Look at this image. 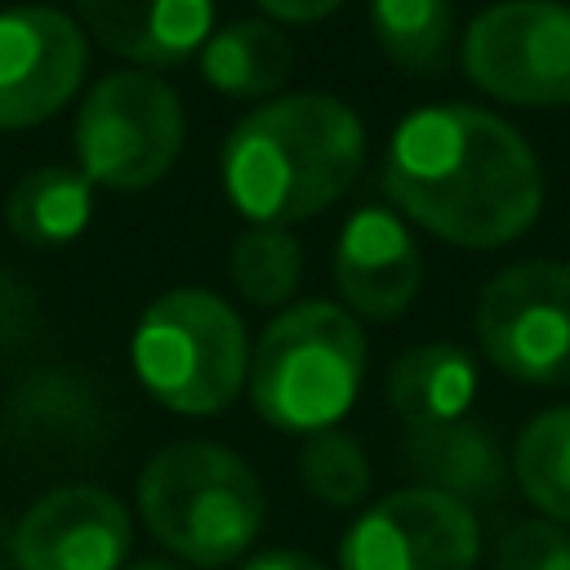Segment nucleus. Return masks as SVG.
<instances>
[{
    "mask_svg": "<svg viewBox=\"0 0 570 570\" xmlns=\"http://www.w3.org/2000/svg\"><path fill=\"white\" fill-rule=\"evenodd\" d=\"M134 570H187L183 561H142V566H134Z\"/></svg>",
    "mask_w": 570,
    "mask_h": 570,
    "instance_id": "393cba45",
    "label": "nucleus"
},
{
    "mask_svg": "<svg viewBox=\"0 0 570 570\" xmlns=\"http://www.w3.org/2000/svg\"><path fill=\"white\" fill-rule=\"evenodd\" d=\"M298 476L307 494H316L330 508H352L370 490L365 450L343 432H316L298 454Z\"/></svg>",
    "mask_w": 570,
    "mask_h": 570,
    "instance_id": "412c9836",
    "label": "nucleus"
},
{
    "mask_svg": "<svg viewBox=\"0 0 570 570\" xmlns=\"http://www.w3.org/2000/svg\"><path fill=\"white\" fill-rule=\"evenodd\" d=\"M334 276L343 298L370 316V321H392L396 312L410 307L419 294L423 258L405 223L387 209H361L347 218L334 254Z\"/></svg>",
    "mask_w": 570,
    "mask_h": 570,
    "instance_id": "f8f14e48",
    "label": "nucleus"
},
{
    "mask_svg": "<svg viewBox=\"0 0 570 570\" xmlns=\"http://www.w3.org/2000/svg\"><path fill=\"white\" fill-rule=\"evenodd\" d=\"M85 36L49 4L0 13V129H22L53 116L80 85Z\"/></svg>",
    "mask_w": 570,
    "mask_h": 570,
    "instance_id": "9d476101",
    "label": "nucleus"
},
{
    "mask_svg": "<svg viewBox=\"0 0 570 570\" xmlns=\"http://www.w3.org/2000/svg\"><path fill=\"white\" fill-rule=\"evenodd\" d=\"M499 570H570V534L557 521H517L503 530Z\"/></svg>",
    "mask_w": 570,
    "mask_h": 570,
    "instance_id": "4be33fe9",
    "label": "nucleus"
},
{
    "mask_svg": "<svg viewBox=\"0 0 570 570\" xmlns=\"http://www.w3.org/2000/svg\"><path fill=\"white\" fill-rule=\"evenodd\" d=\"M138 512L178 561L227 566L258 539L267 499L254 468L227 445L178 441L142 468Z\"/></svg>",
    "mask_w": 570,
    "mask_h": 570,
    "instance_id": "7ed1b4c3",
    "label": "nucleus"
},
{
    "mask_svg": "<svg viewBox=\"0 0 570 570\" xmlns=\"http://www.w3.org/2000/svg\"><path fill=\"white\" fill-rule=\"evenodd\" d=\"M387 196L423 227L459 245H503L543 200L530 142L494 111L441 102L405 116L387 142Z\"/></svg>",
    "mask_w": 570,
    "mask_h": 570,
    "instance_id": "f257e3e1",
    "label": "nucleus"
},
{
    "mask_svg": "<svg viewBox=\"0 0 570 570\" xmlns=\"http://www.w3.org/2000/svg\"><path fill=\"white\" fill-rule=\"evenodd\" d=\"M178 147H183V102L151 71L102 76L76 116V151L85 178L107 187L156 183L178 160Z\"/></svg>",
    "mask_w": 570,
    "mask_h": 570,
    "instance_id": "423d86ee",
    "label": "nucleus"
},
{
    "mask_svg": "<svg viewBox=\"0 0 570 570\" xmlns=\"http://www.w3.org/2000/svg\"><path fill=\"white\" fill-rule=\"evenodd\" d=\"M370 22L383 53L419 76H432L450 58L454 4L450 0H370Z\"/></svg>",
    "mask_w": 570,
    "mask_h": 570,
    "instance_id": "a211bd4d",
    "label": "nucleus"
},
{
    "mask_svg": "<svg viewBox=\"0 0 570 570\" xmlns=\"http://www.w3.org/2000/svg\"><path fill=\"white\" fill-rule=\"evenodd\" d=\"M485 356L525 383H570V263L525 258L490 276L476 298Z\"/></svg>",
    "mask_w": 570,
    "mask_h": 570,
    "instance_id": "0eeeda50",
    "label": "nucleus"
},
{
    "mask_svg": "<svg viewBox=\"0 0 570 570\" xmlns=\"http://www.w3.org/2000/svg\"><path fill=\"white\" fill-rule=\"evenodd\" d=\"M76 4L89 31L107 49L151 67L183 62L191 49L209 40L214 27V0H76Z\"/></svg>",
    "mask_w": 570,
    "mask_h": 570,
    "instance_id": "ddd939ff",
    "label": "nucleus"
},
{
    "mask_svg": "<svg viewBox=\"0 0 570 570\" xmlns=\"http://www.w3.org/2000/svg\"><path fill=\"white\" fill-rule=\"evenodd\" d=\"M129 512L98 485H58L36 499L13 530L18 570H120L129 557Z\"/></svg>",
    "mask_w": 570,
    "mask_h": 570,
    "instance_id": "9b49d317",
    "label": "nucleus"
},
{
    "mask_svg": "<svg viewBox=\"0 0 570 570\" xmlns=\"http://www.w3.org/2000/svg\"><path fill=\"white\" fill-rule=\"evenodd\" d=\"M294 49L281 27L263 18H240L227 22L205 40V80L227 89V94H267L289 76Z\"/></svg>",
    "mask_w": 570,
    "mask_h": 570,
    "instance_id": "dca6fc26",
    "label": "nucleus"
},
{
    "mask_svg": "<svg viewBox=\"0 0 570 570\" xmlns=\"http://www.w3.org/2000/svg\"><path fill=\"white\" fill-rule=\"evenodd\" d=\"M481 530L459 499L410 485L379 499L343 534V570H472Z\"/></svg>",
    "mask_w": 570,
    "mask_h": 570,
    "instance_id": "1a4fd4ad",
    "label": "nucleus"
},
{
    "mask_svg": "<svg viewBox=\"0 0 570 570\" xmlns=\"http://www.w3.org/2000/svg\"><path fill=\"white\" fill-rule=\"evenodd\" d=\"M476 396V365L454 343L410 347L387 374V401L405 428H436L463 419Z\"/></svg>",
    "mask_w": 570,
    "mask_h": 570,
    "instance_id": "2eb2a0df",
    "label": "nucleus"
},
{
    "mask_svg": "<svg viewBox=\"0 0 570 570\" xmlns=\"http://www.w3.org/2000/svg\"><path fill=\"white\" fill-rule=\"evenodd\" d=\"M463 67L508 102H570V4L494 0L468 22Z\"/></svg>",
    "mask_w": 570,
    "mask_h": 570,
    "instance_id": "6e6552de",
    "label": "nucleus"
},
{
    "mask_svg": "<svg viewBox=\"0 0 570 570\" xmlns=\"http://www.w3.org/2000/svg\"><path fill=\"white\" fill-rule=\"evenodd\" d=\"M267 13H276V18H285V22H312V18H321V13H330V9H338L343 0H258Z\"/></svg>",
    "mask_w": 570,
    "mask_h": 570,
    "instance_id": "b1692460",
    "label": "nucleus"
},
{
    "mask_svg": "<svg viewBox=\"0 0 570 570\" xmlns=\"http://www.w3.org/2000/svg\"><path fill=\"white\" fill-rule=\"evenodd\" d=\"M89 178L67 165L31 169L9 191V227L27 245H62L89 223Z\"/></svg>",
    "mask_w": 570,
    "mask_h": 570,
    "instance_id": "f3484780",
    "label": "nucleus"
},
{
    "mask_svg": "<svg viewBox=\"0 0 570 570\" xmlns=\"http://www.w3.org/2000/svg\"><path fill=\"white\" fill-rule=\"evenodd\" d=\"M365 374L361 325L334 303H294L263 334L249 356L254 410L289 432H330L347 414Z\"/></svg>",
    "mask_w": 570,
    "mask_h": 570,
    "instance_id": "20e7f679",
    "label": "nucleus"
},
{
    "mask_svg": "<svg viewBox=\"0 0 570 570\" xmlns=\"http://www.w3.org/2000/svg\"><path fill=\"white\" fill-rule=\"evenodd\" d=\"M134 370L160 405L178 414H214L232 405L245 383V325L209 289H169L134 330Z\"/></svg>",
    "mask_w": 570,
    "mask_h": 570,
    "instance_id": "39448f33",
    "label": "nucleus"
},
{
    "mask_svg": "<svg viewBox=\"0 0 570 570\" xmlns=\"http://www.w3.org/2000/svg\"><path fill=\"white\" fill-rule=\"evenodd\" d=\"M298 272H303V249L285 227L258 223L240 232L232 245V281L258 307L281 303L298 285Z\"/></svg>",
    "mask_w": 570,
    "mask_h": 570,
    "instance_id": "aec40b11",
    "label": "nucleus"
},
{
    "mask_svg": "<svg viewBox=\"0 0 570 570\" xmlns=\"http://www.w3.org/2000/svg\"><path fill=\"white\" fill-rule=\"evenodd\" d=\"M405 459L428 481V490H441V494L459 499L463 508L494 503L508 485V468H503L494 436L468 419L436 423V428H410Z\"/></svg>",
    "mask_w": 570,
    "mask_h": 570,
    "instance_id": "4468645a",
    "label": "nucleus"
},
{
    "mask_svg": "<svg viewBox=\"0 0 570 570\" xmlns=\"http://www.w3.org/2000/svg\"><path fill=\"white\" fill-rule=\"evenodd\" d=\"M245 570H325L316 557H307V552H298V548H272V552H258V557H249V566Z\"/></svg>",
    "mask_w": 570,
    "mask_h": 570,
    "instance_id": "5701e85b",
    "label": "nucleus"
},
{
    "mask_svg": "<svg viewBox=\"0 0 570 570\" xmlns=\"http://www.w3.org/2000/svg\"><path fill=\"white\" fill-rule=\"evenodd\" d=\"M365 134L334 94H285L254 107L223 142V183L254 223H294L347 191Z\"/></svg>",
    "mask_w": 570,
    "mask_h": 570,
    "instance_id": "f03ea898",
    "label": "nucleus"
},
{
    "mask_svg": "<svg viewBox=\"0 0 570 570\" xmlns=\"http://www.w3.org/2000/svg\"><path fill=\"white\" fill-rule=\"evenodd\" d=\"M517 481L543 517L570 521V405L543 410L525 423L517 441Z\"/></svg>",
    "mask_w": 570,
    "mask_h": 570,
    "instance_id": "6ab92c4d",
    "label": "nucleus"
}]
</instances>
